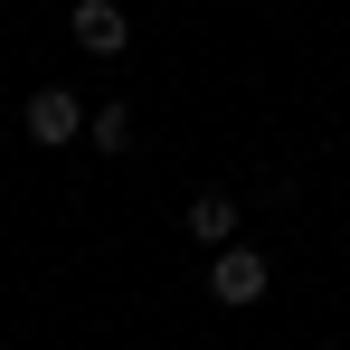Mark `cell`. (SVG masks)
Wrapping results in <instances>:
<instances>
[{
  "mask_svg": "<svg viewBox=\"0 0 350 350\" xmlns=\"http://www.w3.org/2000/svg\"><path fill=\"white\" fill-rule=\"evenodd\" d=\"M265 284H275V275H265L256 246H228V256L208 265V293H218V303H265Z\"/></svg>",
  "mask_w": 350,
  "mask_h": 350,
  "instance_id": "6da1fadb",
  "label": "cell"
},
{
  "mask_svg": "<svg viewBox=\"0 0 350 350\" xmlns=\"http://www.w3.org/2000/svg\"><path fill=\"white\" fill-rule=\"evenodd\" d=\"M85 123H95V114H85V105H76L66 85H38V95H29V133H38L48 152H57V142H76Z\"/></svg>",
  "mask_w": 350,
  "mask_h": 350,
  "instance_id": "7a4b0ae2",
  "label": "cell"
},
{
  "mask_svg": "<svg viewBox=\"0 0 350 350\" xmlns=\"http://www.w3.org/2000/svg\"><path fill=\"white\" fill-rule=\"evenodd\" d=\"M66 29H76V48H85V57H123V38H133V19H123L114 0H76V19H66Z\"/></svg>",
  "mask_w": 350,
  "mask_h": 350,
  "instance_id": "3957f363",
  "label": "cell"
},
{
  "mask_svg": "<svg viewBox=\"0 0 350 350\" xmlns=\"http://www.w3.org/2000/svg\"><path fill=\"white\" fill-rule=\"evenodd\" d=\"M189 237L218 246V256L237 246V199H228V189H199V199H189Z\"/></svg>",
  "mask_w": 350,
  "mask_h": 350,
  "instance_id": "277c9868",
  "label": "cell"
},
{
  "mask_svg": "<svg viewBox=\"0 0 350 350\" xmlns=\"http://www.w3.org/2000/svg\"><path fill=\"white\" fill-rule=\"evenodd\" d=\"M85 142H95V152H123V142H133V114H123V105H95Z\"/></svg>",
  "mask_w": 350,
  "mask_h": 350,
  "instance_id": "5b68a950",
  "label": "cell"
}]
</instances>
